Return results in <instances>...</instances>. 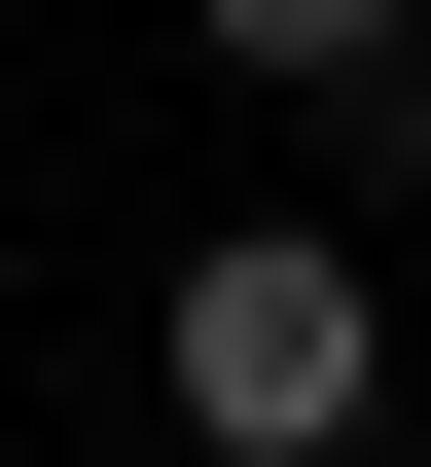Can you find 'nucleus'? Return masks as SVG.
<instances>
[{"mask_svg": "<svg viewBox=\"0 0 431 467\" xmlns=\"http://www.w3.org/2000/svg\"><path fill=\"white\" fill-rule=\"evenodd\" d=\"M144 396H180L216 467H360V431H395V288H360L323 216H216L180 324H144Z\"/></svg>", "mask_w": 431, "mask_h": 467, "instance_id": "f257e3e1", "label": "nucleus"}, {"mask_svg": "<svg viewBox=\"0 0 431 467\" xmlns=\"http://www.w3.org/2000/svg\"><path fill=\"white\" fill-rule=\"evenodd\" d=\"M180 36H216V72H395L431 0H180Z\"/></svg>", "mask_w": 431, "mask_h": 467, "instance_id": "f03ea898", "label": "nucleus"}]
</instances>
